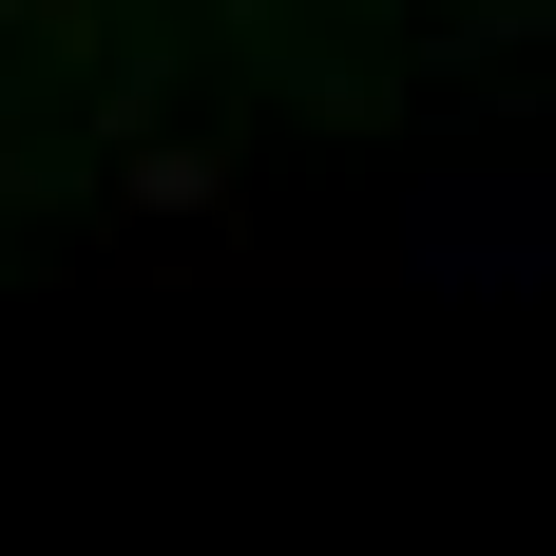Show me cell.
I'll use <instances>...</instances> for the list:
<instances>
[{"instance_id": "obj_1", "label": "cell", "mask_w": 556, "mask_h": 556, "mask_svg": "<svg viewBox=\"0 0 556 556\" xmlns=\"http://www.w3.org/2000/svg\"><path fill=\"white\" fill-rule=\"evenodd\" d=\"M403 269L422 288H556V173H460V192H422Z\"/></svg>"}]
</instances>
